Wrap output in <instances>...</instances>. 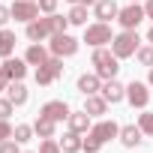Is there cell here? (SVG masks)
I'll return each mask as SVG.
<instances>
[{
  "instance_id": "1",
  "label": "cell",
  "mask_w": 153,
  "mask_h": 153,
  "mask_svg": "<svg viewBox=\"0 0 153 153\" xmlns=\"http://www.w3.org/2000/svg\"><path fill=\"white\" fill-rule=\"evenodd\" d=\"M90 63H93V72L99 75L102 81H108V78H117V72H120V57H117L114 51H108L105 45L93 51Z\"/></svg>"
},
{
  "instance_id": "2",
  "label": "cell",
  "mask_w": 153,
  "mask_h": 153,
  "mask_svg": "<svg viewBox=\"0 0 153 153\" xmlns=\"http://www.w3.org/2000/svg\"><path fill=\"white\" fill-rule=\"evenodd\" d=\"M33 78H36V84L39 87H48V84H54L57 78H63V57H48L42 66H36V75H33Z\"/></svg>"
},
{
  "instance_id": "3",
  "label": "cell",
  "mask_w": 153,
  "mask_h": 153,
  "mask_svg": "<svg viewBox=\"0 0 153 153\" xmlns=\"http://www.w3.org/2000/svg\"><path fill=\"white\" fill-rule=\"evenodd\" d=\"M138 42H141V39H138V30H123V33H117V36L111 39V51H114L120 60H126V57H135V51L141 48Z\"/></svg>"
},
{
  "instance_id": "4",
  "label": "cell",
  "mask_w": 153,
  "mask_h": 153,
  "mask_svg": "<svg viewBox=\"0 0 153 153\" xmlns=\"http://www.w3.org/2000/svg\"><path fill=\"white\" fill-rule=\"evenodd\" d=\"M48 51L54 57H72L75 51H78V39L69 36V33H54L51 42H48Z\"/></svg>"
},
{
  "instance_id": "5",
  "label": "cell",
  "mask_w": 153,
  "mask_h": 153,
  "mask_svg": "<svg viewBox=\"0 0 153 153\" xmlns=\"http://www.w3.org/2000/svg\"><path fill=\"white\" fill-rule=\"evenodd\" d=\"M111 39H114V33H111V27H108L105 21H96V24L84 27V42L93 45V48H102V45H108Z\"/></svg>"
},
{
  "instance_id": "6",
  "label": "cell",
  "mask_w": 153,
  "mask_h": 153,
  "mask_svg": "<svg viewBox=\"0 0 153 153\" xmlns=\"http://www.w3.org/2000/svg\"><path fill=\"white\" fill-rule=\"evenodd\" d=\"M147 18V12H144V6H138V3H129L126 9H120V15H117V21H120V27L123 30H138V24Z\"/></svg>"
},
{
  "instance_id": "7",
  "label": "cell",
  "mask_w": 153,
  "mask_h": 153,
  "mask_svg": "<svg viewBox=\"0 0 153 153\" xmlns=\"http://www.w3.org/2000/svg\"><path fill=\"white\" fill-rule=\"evenodd\" d=\"M9 9H12V18L24 21V24H30L33 18H39V3H36V0H15Z\"/></svg>"
},
{
  "instance_id": "8",
  "label": "cell",
  "mask_w": 153,
  "mask_h": 153,
  "mask_svg": "<svg viewBox=\"0 0 153 153\" xmlns=\"http://www.w3.org/2000/svg\"><path fill=\"white\" fill-rule=\"evenodd\" d=\"M39 114L42 117H48V120H54V123H63V120H69V105L63 102V99H51V102H45L42 108H39Z\"/></svg>"
},
{
  "instance_id": "9",
  "label": "cell",
  "mask_w": 153,
  "mask_h": 153,
  "mask_svg": "<svg viewBox=\"0 0 153 153\" xmlns=\"http://www.w3.org/2000/svg\"><path fill=\"white\" fill-rule=\"evenodd\" d=\"M54 36V30H51V21L48 18H33L30 24H27V39L30 42H45V39H51Z\"/></svg>"
},
{
  "instance_id": "10",
  "label": "cell",
  "mask_w": 153,
  "mask_h": 153,
  "mask_svg": "<svg viewBox=\"0 0 153 153\" xmlns=\"http://www.w3.org/2000/svg\"><path fill=\"white\" fill-rule=\"evenodd\" d=\"M126 99H129L132 108H147V102H150V90H147V84H141V81L126 84Z\"/></svg>"
},
{
  "instance_id": "11",
  "label": "cell",
  "mask_w": 153,
  "mask_h": 153,
  "mask_svg": "<svg viewBox=\"0 0 153 153\" xmlns=\"http://www.w3.org/2000/svg\"><path fill=\"white\" fill-rule=\"evenodd\" d=\"M0 72H3L9 81H24V75H27V60L6 57V60H3V66H0Z\"/></svg>"
},
{
  "instance_id": "12",
  "label": "cell",
  "mask_w": 153,
  "mask_h": 153,
  "mask_svg": "<svg viewBox=\"0 0 153 153\" xmlns=\"http://www.w3.org/2000/svg\"><path fill=\"white\" fill-rule=\"evenodd\" d=\"M90 135H93L99 144H108L111 138H117V135H120V126H117L114 120H99V123L90 129Z\"/></svg>"
},
{
  "instance_id": "13",
  "label": "cell",
  "mask_w": 153,
  "mask_h": 153,
  "mask_svg": "<svg viewBox=\"0 0 153 153\" xmlns=\"http://www.w3.org/2000/svg\"><path fill=\"white\" fill-rule=\"evenodd\" d=\"M102 96H105L108 105H117V102L126 99V87H123L117 78H108V81H102Z\"/></svg>"
},
{
  "instance_id": "14",
  "label": "cell",
  "mask_w": 153,
  "mask_h": 153,
  "mask_svg": "<svg viewBox=\"0 0 153 153\" xmlns=\"http://www.w3.org/2000/svg\"><path fill=\"white\" fill-rule=\"evenodd\" d=\"M93 15L108 24V21H114V18L120 15V6L114 3V0H96V3H93Z\"/></svg>"
},
{
  "instance_id": "15",
  "label": "cell",
  "mask_w": 153,
  "mask_h": 153,
  "mask_svg": "<svg viewBox=\"0 0 153 153\" xmlns=\"http://www.w3.org/2000/svg\"><path fill=\"white\" fill-rule=\"evenodd\" d=\"M6 96H9V102H12L15 108L27 105V99H30V93H27L24 81H9V87H6Z\"/></svg>"
},
{
  "instance_id": "16",
  "label": "cell",
  "mask_w": 153,
  "mask_h": 153,
  "mask_svg": "<svg viewBox=\"0 0 153 153\" xmlns=\"http://www.w3.org/2000/svg\"><path fill=\"white\" fill-rule=\"evenodd\" d=\"M120 144L123 147H138L141 144V138H144V132H141V126H135V123H129V126H120Z\"/></svg>"
},
{
  "instance_id": "17",
  "label": "cell",
  "mask_w": 153,
  "mask_h": 153,
  "mask_svg": "<svg viewBox=\"0 0 153 153\" xmlns=\"http://www.w3.org/2000/svg\"><path fill=\"white\" fill-rule=\"evenodd\" d=\"M66 123H69V129H72V132H78V135H84V132H90V129H93V123H90V114H87V111H72Z\"/></svg>"
},
{
  "instance_id": "18",
  "label": "cell",
  "mask_w": 153,
  "mask_h": 153,
  "mask_svg": "<svg viewBox=\"0 0 153 153\" xmlns=\"http://www.w3.org/2000/svg\"><path fill=\"white\" fill-rule=\"evenodd\" d=\"M102 90V78L96 72H84L81 78H78V93H84V96H90V93H99Z\"/></svg>"
},
{
  "instance_id": "19",
  "label": "cell",
  "mask_w": 153,
  "mask_h": 153,
  "mask_svg": "<svg viewBox=\"0 0 153 153\" xmlns=\"http://www.w3.org/2000/svg\"><path fill=\"white\" fill-rule=\"evenodd\" d=\"M48 57H51V51H48L45 45H39V42H33V45L27 48V54H24V60H27L30 66H42Z\"/></svg>"
},
{
  "instance_id": "20",
  "label": "cell",
  "mask_w": 153,
  "mask_h": 153,
  "mask_svg": "<svg viewBox=\"0 0 153 153\" xmlns=\"http://www.w3.org/2000/svg\"><path fill=\"white\" fill-rule=\"evenodd\" d=\"M84 111H87L90 117H102V114L108 111V102H105V96H99V93H90V96H87V102H84Z\"/></svg>"
},
{
  "instance_id": "21",
  "label": "cell",
  "mask_w": 153,
  "mask_h": 153,
  "mask_svg": "<svg viewBox=\"0 0 153 153\" xmlns=\"http://www.w3.org/2000/svg\"><path fill=\"white\" fill-rule=\"evenodd\" d=\"M60 147H63V153H81L84 150V138L78 135V132H66L63 138H60Z\"/></svg>"
},
{
  "instance_id": "22",
  "label": "cell",
  "mask_w": 153,
  "mask_h": 153,
  "mask_svg": "<svg viewBox=\"0 0 153 153\" xmlns=\"http://www.w3.org/2000/svg\"><path fill=\"white\" fill-rule=\"evenodd\" d=\"M15 42H18V39H15V33H12V30L0 27V57H3V60H6V57H12Z\"/></svg>"
},
{
  "instance_id": "23",
  "label": "cell",
  "mask_w": 153,
  "mask_h": 153,
  "mask_svg": "<svg viewBox=\"0 0 153 153\" xmlns=\"http://www.w3.org/2000/svg\"><path fill=\"white\" fill-rule=\"evenodd\" d=\"M33 132H36L39 138H54V132H57V123L39 114V117H36V123H33Z\"/></svg>"
},
{
  "instance_id": "24",
  "label": "cell",
  "mask_w": 153,
  "mask_h": 153,
  "mask_svg": "<svg viewBox=\"0 0 153 153\" xmlns=\"http://www.w3.org/2000/svg\"><path fill=\"white\" fill-rule=\"evenodd\" d=\"M66 18H69V24H75V27H87V3H75Z\"/></svg>"
},
{
  "instance_id": "25",
  "label": "cell",
  "mask_w": 153,
  "mask_h": 153,
  "mask_svg": "<svg viewBox=\"0 0 153 153\" xmlns=\"http://www.w3.org/2000/svg\"><path fill=\"white\" fill-rule=\"evenodd\" d=\"M33 135H36V132H33V126H27V123H18V126H15V132H12V138H15L18 144H27Z\"/></svg>"
},
{
  "instance_id": "26",
  "label": "cell",
  "mask_w": 153,
  "mask_h": 153,
  "mask_svg": "<svg viewBox=\"0 0 153 153\" xmlns=\"http://www.w3.org/2000/svg\"><path fill=\"white\" fill-rule=\"evenodd\" d=\"M48 21H51V30H54V33H66V27H69V18H66V15H57V12L48 15Z\"/></svg>"
},
{
  "instance_id": "27",
  "label": "cell",
  "mask_w": 153,
  "mask_h": 153,
  "mask_svg": "<svg viewBox=\"0 0 153 153\" xmlns=\"http://www.w3.org/2000/svg\"><path fill=\"white\" fill-rule=\"evenodd\" d=\"M135 57H138V63H141V66H153V45L138 48V51H135Z\"/></svg>"
},
{
  "instance_id": "28",
  "label": "cell",
  "mask_w": 153,
  "mask_h": 153,
  "mask_svg": "<svg viewBox=\"0 0 153 153\" xmlns=\"http://www.w3.org/2000/svg\"><path fill=\"white\" fill-rule=\"evenodd\" d=\"M138 126H141V132H144V135H153V111L138 114Z\"/></svg>"
},
{
  "instance_id": "29",
  "label": "cell",
  "mask_w": 153,
  "mask_h": 153,
  "mask_svg": "<svg viewBox=\"0 0 153 153\" xmlns=\"http://www.w3.org/2000/svg\"><path fill=\"white\" fill-rule=\"evenodd\" d=\"M39 153H63V147H60V141H54V138H42Z\"/></svg>"
},
{
  "instance_id": "30",
  "label": "cell",
  "mask_w": 153,
  "mask_h": 153,
  "mask_svg": "<svg viewBox=\"0 0 153 153\" xmlns=\"http://www.w3.org/2000/svg\"><path fill=\"white\" fill-rule=\"evenodd\" d=\"M0 153H21V144L15 138H6V141H0Z\"/></svg>"
},
{
  "instance_id": "31",
  "label": "cell",
  "mask_w": 153,
  "mask_h": 153,
  "mask_svg": "<svg viewBox=\"0 0 153 153\" xmlns=\"http://www.w3.org/2000/svg\"><path fill=\"white\" fill-rule=\"evenodd\" d=\"M99 147H102V144H99V141L87 132V138H84V153H99Z\"/></svg>"
},
{
  "instance_id": "32",
  "label": "cell",
  "mask_w": 153,
  "mask_h": 153,
  "mask_svg": "<svg viewBox=\"0 0 153 153\" xmlns=\"http://www.w3.org/2000/svg\"><path fill=\"white\" fill-rule=\"evenodd\" d=\"M39 3V12H45V15H54V9H57V0H36Z\"/></svg>"
},
{
  "instance_id": "33",
  "label": "cell",
  "mask_w": 153,
  "mask_h": 153,
  "mask_svg": "<svg viewBox=\"0 0 153 153\" xmlns=\"http://www.w3.org/2000/svg\"><path fill=\"white\" fill-rule=\"evenodd\" d=\"M12 108H15V105L9 102V96H6V99H0V120H9V114H12Z\"/></svg>"
},
{
  "instance_id": "34",
  "label": "cell",
  "mask_w": 153,
  "mask_h": 153,
  "mask_svg": "<svg viewBox=\"0 0 153 153\" xmlns=\"http://www.w3.org/2000/svg\"><path fill=\"white\" fill-rule=\"evenodd\" d=\"M12 132H15V126H12L9 120H0V141H6V138H12Z\"/></svg>"
},
{
  "instance_id": "35",
  "label": "cell",
  "mask_w": 153,
  "mask_h": 153,
  "mask_svg": "<svg viewBox=\"0 0 153 153\" xmlns=\"http://www.w3.org/2000/svg\"><path fill=\"white\" fill-rule=\"evenodd\" d=\"M6 21H12V9L9 6H0V27H6Z\"/></svg>"
},
{
  "instance_id": "36",
  "label": "cell",
  "mask_w": 153,
  "mask_h": 153,
  "mask_svg": "<svg viewBox=\"0 0 153 153\" xmlns=\"http://www.w3.org/2000/svg\"><path fill=\"white\" fill-rule=\"evenodd\" d=\"M144 12H147V18L153 21V0H144Z\"/></svg>"
},
{
  "instance_id": "37",
  "label": "cell",
  "mask_w": 153,
  "mask_h": 153,
  "mask_svg": "<svg viewBox=\"0 0 153 153\" xmlns=\"http://www.w3.org/2000/svg\"><path fill=\"white\" fill-rule=\"evenodd\" d=\"M6 87H9V78H6L3 72H0V93H6Z\"/></svg>"
},
{
  "instance_id": "38",
  "label": "cell",
  "mask_w": 153,
  "mask_h": 153,
  "mask_svg": "<svg viewBox=\"0 0 153 153\" xmlns=\"http://www.w3.org/2000/svg\"><path fill=\"white\" fill-rule=\"evenodd\" d=\"M147 42H150V45H153V27H150V30H147Z\"/></svg>"
},
{
  "instance_id": "39",
  "label": "cell",
  "mask_w": 153,
  "mask_h": 153,
  "mask_svg": "<svg viewBox=\"0 0 153 153\" xmlns=\"http://www.w3.org/2000/svg\"><path fill=\"white\" fill-rule=\"evenodd\" d=\"M147 81H150V87H153V66H150V75H147Z\"/></svg>"
},
{
  "instance_id": "40",
  "label": "cell",
  "mask_w": 153,
  "mask_h": 153,
  "mask_svg": "<svg viewBox=\"0 0 153 153\" xmlns=\"http://www.w3.org/2000/svg\"><path fill=\"white\" fill-rule=\"evenodd\" d=\"M81 3H87V6H90V3H96V0H81Z\"/></svg>"
},
{
  "instance_id": "41",
  "label": "cell",
  "mask_w": 153,
  "mask_h": 153,
  "mask_svg": "<svg viewBox=\"0 0 153 153\" xmlns=\"http://www.w3.org/2000/svg\"><path fill=\"white\" fill-rule=\"evenodd\" d=\"M69 3H81V0H69Z\"/></svg>"
},
{
  "instance_id": "42",
  "label": "cell",
  "mask_w": 153,
  "mask_h": 153,
  "mask_svg": "<svg viewBox=\"0 0 153 153\" xmlns=\"http://www.w3.org/2000/svg\"><path fill=\"white\" fill-rule=\"evenodd\" d=\"M129 3H141V0H129Z\"/></svg>"
},
{
  "instance_id": "43",
  "label": "cell",
  "mask_w": 153,
  "mask_h": 153,
  "mask_svg": "<svg viewBox=\"0 0 153 153\" xmlns=\"http://www.w3.org/2000/svg\"><path fill=\"white\" fill-rule=\"evenodd\" d=\"M27 153H30V150H27Z\"/></svg>"
}]
</instances>
